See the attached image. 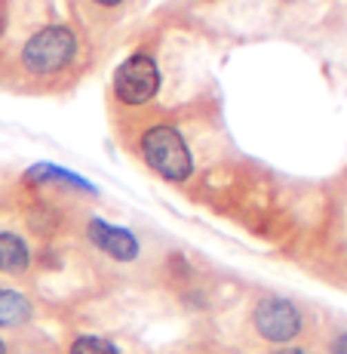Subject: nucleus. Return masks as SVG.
I'll use <instances>...</instances> for the list:
<instances>
[{"label": "nucleus", "mask_w": 347, "mask_h": 354, "mask_svg": "<svg viewBox=\"0 0 347 354\" xmlns=\"http://www.w3.org/2000/svg\"><path fill=\"white\" fill-rule=\"evenodd\" d=\"M139 154L145 160V167L169 185H181L194 173V154H190L185 136H181L179 127L166 124V120L141 129Z\"/></svg>", "instance_id": "nucleus-1"}, {"label": "nucleus", "mask_w": 347, "mask_h": 354, "mask_svg": "<svg viewBox=\"0 0 347 354\" xmlns=\"http://www.w3.org/2000/svg\"><path fill=\"white\" fill-rule=\"evenodd\" d=\"M77 53H80L77 31L65 22H56L37 28L25 40L22 50H19V65L31 77H52V74H62L65 68H71Z\"/></svg>", "instance_id": "nucleus-2"}, {"label": "nucleus", "mask_w": 347, "mask_h": 354, "mask_svg": "<svg viewBox=\"0 0 347 354\" xmlns=\"http://www.w3.org/2000/svg\"><path fill=\"white\" fill-rule=\"evenodd\" d=\"M249 321H252V330L261 342L280 345V348L298 342L308 330V315H304L301 305L286 296H274V292H264L255 299Z\"/></svg>", "instance_id": "nucleus-3"}, {"label": "nucleus", "mask_w": 347, "mask_h": 354, "mask_svg": "<svg viewBox=\"0 0 347 354\" xmlns=\"http://www.w3.org/2000/svg\"><path fill=\"white\" fill-rule=\"evenodd\" d=\"M160 93V65L157 56L148 50L129 53L123 62L117 65L111 80V96L126 108H141L154 102Z\"/></svg>", "instance_id": "nucleus-4"}, {"label": "nucleus", "mask_w": 347, "mask_h": 354, "mask_svg": "<svg viewBox=\"0 0 347 354\" xmlns=\"http://www.w3.org/2000/svg\"><path fill=\"white\" fill-rule=\"evenodd\" d=\"M86 241L99 250L101 256L114 259V262H135L141 253V243L135 237V231H129L123 225H114V222L92 216L86 222Z\"/></svg>", "instance_id": "nucleus-5"}, {"label": "nucleus", "mask_w": 347, "mask_h": 354, "mask_svg": "<svg viewBox=\"0 0 347 354\" xmlns=\"http://www.w3.org/2000/svg\"><path fill=\"white\" fill-rule=\"evenodd\" d=\"M25 182H31V185H65L90 197L99 194V188L90 179H83L80 173H74L68 167H59V163H34V167L25 169Z\"/></svg>", "instance_id": "nucleus-6"}, {"label": "nucleus", "mask_w": 347, "mask_h": 354, "mask_svg": "<svg viewBox=\"0 0 347 354\" xmlns=\"http://www.w3.org/2000/svg\"><path fill=\"white\" fill-rule=\"evenodd\" d=\"M34 265V253L22 234L16 231H0V271L3 274H28Z\"/></svg>", "instance_id": "nucleus-7"}, {"label": "nucleus", "mask_w": 347, "mask_h": 354, "mask_svg": "<svg viewBox=\"0 0 347 354\" xmlns=\"http://www.w3.org/2000/svg\"><path fill=\"white\" fill-rule=\"evenodd\" d=\"M34 317V305L22 290L0 287V330H19Z\"/></svg>", "instance_id": "nucleus-8"}, {"label": "nucleus", "mask_w": 347, "mask_h": 354, "mask_svg": "<svg viewBox=\"0 0 347 354\" xmlns=\"http://www.w3.org/2000/svg\"><path fill=\"white\" fill-rule=\"evenodd\" d=\"M68 354H120V348L105 336H95V333H80L71 339Z\"/></svg>", "instance_id": "nucleus-9"}, {"label": "nucleus", "mask_w": 347, "mask_h": 354, "mask_svg": "<svg viewBox=\"0 0 347 354\" xmlns=\"http://www.w3.org/2000/svg\"><path fill=\"white\" fill-rule=\"evenodd\" d=\"M326 351H329V354H347V326H344V330H338L335 336L329 339Z\"/></svg>", "instance_id": "nucleus-10"}, {"label": "nucleus", "mask_w": 347, "mask_h": 354, "mask_svg": "<svg viewBox=\"0 0 347 354\" xmlns=\"http://www.w3.org/2000/svg\"><path fill=\"white\" fill-rule=\"evenodd\" d=\"M95 10H120V6L126 3V0H90Z\"/></svg>", "instance_id": "nucleus-11"}, {"label": "nucleus", "mask_w": 347, "mask_h": 354, "mask_svg": "<svg viewBox=\"0 0 347 354\" xmlns=\"http://www.w3.org/2000/svg\"><path fill=\"white\" fill-rule=\"evenodd\" d=\"M270 354H310L304 345H283V348H277V351H270Z\"/></svg>", "instance_id": "nucleus-12"}, {"label": "nucleus", "mask_w": 347, "mask_h": 354, "mask_svg": "<svg viewBox=\"0 0 347 354\" xmlns=\"http://www.w3.org/2000/svg\"><path fill=\"white\" fill-rule=\"evenodd\" d=\"M0 354H6V342H3V336H0Z\"/></svg>", "instance_id": "nucleus-13"}, {"label": "nucleus", "mask_w": 347, "mask_h": 354, "mask_svg": "<svg viewBox=\"0 0 347 354\" xmlns=\"http://www.w3.org/2000/svg\"><path fill=\"white\" fill-rule=\"evenodd\" d=\"M0 34H3V19H0Z\"/></svg>", "instance_id": "nucleus-14"}]
</instances>
